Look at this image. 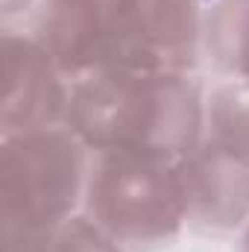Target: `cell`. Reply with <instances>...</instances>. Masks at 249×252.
I'll return each instance as SVG.
<instances>
[{
	"label": "cell",
	"mask_w": 249,
	"mask_h": 252,
	"mask_svg": "<svg viewBox=\"0 0 249 252\" xmlns=\"http://www.w3.org/2000/svg\"><path fill=\"white\" fill-rule=\"evenodd\" d=\"M205 91L196 73L103 67L73 79L64 126L91 153L182 158L202 138Z\"/></svg>",
	"instance_id": "6da1fadb"
},
{
	"label": "cell",
	"mask_w": 249,
	"mask_h": 252,
	"mask_svg": "<svg viewBox=\"0 0 249 252\" xmlns=\"http://www.w3.org/2000/svg\"><path fill=\"white\" fill-rule=\"evenodd\" d=\"M91 150L67 129L47 126L0 144V252L24 247L82 208Z\"/></svg>",
	"instance_id": "7a4b0ae2"
},
{
	"label": "cell",
	"mask_w": 249,
	"mask_h": 252,
	"mask_svg": "<svg viewBox=\"0 0 249 252\" xmlns=\"http://www.w3.org/2000/svg\"><path fill=\"white\" fill-rule=\"evenodd\" d=\"M179 158L91 153L82 214L124 252H158L185 229Z\"/></svg>",
	"instance_id": "3957f363"
},
{
	"label": "cell",
	"mask_w": 249,
	"mask_h": 252,
	"mask_svg": "<svg viewBox=\"0 0 249 252\" xmlns=\"http://www.w3.org/2000/svg\"><path fill=\"white\" fill-rule=\"evenodd\" d=\"M141 0H38L32 38L70 79L129 67Z\"/></svg>",
	"instance_id": "277c9868"
},
{
	"label": "cell",
	"mask_w": 249,
	"mask_h": 252,
	"mask_svg": "<svg viewBox=\"0 0 249 252\" xmlns=\"http://www.w3.org/2000/svg\"><path fill=\"white\" fill-rule=\"evenodd\" d=\"M70 85L73 79L30 32L6 30L0 135L9 138L47 126H62L67 118Z\"/></svg>",
	"instance_id": "5b68a950"
},
{
	"label": "cell",
	"mask_w": 249,
	"mask_h": 252,
	"mask_svg": "<svg viewBox=\"0 0 249 252\" xmlns=\"http://www.w3.org/2000/svg\"><path fill=\"white\" fill-rule=\"evenodd\" d=\"M185 196V223L211 238L244 232L249 223V164L238 156L199 144L176 161Z\"/></svg>",
	"instance_id": "8992f818"
},
{
	"label": "cell",
	"mask_w": 249,
	"mask_h": 252,
	"mask_svg": "<svg viewBox=\"0 0 249 252\" xmlns=\"http://www.w3.org/2000/svg\"><path fill=\"white\" fill-rule=\"evenodd\" d=\"M202 0H141L129 67L193 73L202 62Z\"/></svg>",
	"instance_id": "52a82bcc"
},
{
	"label": "cell",
	"mask_w": 249,
	"mask_h": 252,
	"mask_svg": "<svg viewBox=\"0 0 249 252\" xmlns=\"http://www.w3.org/2000/svg\"><path fill=\"white\" fill-rule=\"evenodd\" d=\"M202 59L217 79L249 82V0H214L205 9Z\"/></svg>",
	"instance_id": "ba28073f"
},
{
	"label": "cell",
	"mask_w": 249,
	"mask_h": 252,
	"mask_svg": "<svg viewBox=\"0 0 249 252\" xmlns=\"http://www.w3.org/2000/svg\"><path fill=\"white\" fill-rule=\"evenodd\" d=\"M202 141L249 164V82L217 79L205 91Z\"/></svg>",
	"instance_id": "9c48e42d"
},
{
	"label": "cell",
	"mask_w": 249,
	"mask_h": 252,
	"mask_svg": "<svg viewBox=\"0 0 249 252\" xmlns=\"http://www.w3.org/2000/svg\"><path fill=\"white\" fill-rule=\"evenodd\" d=\"M12 252H124L103 229H97L85 214H73L64 223L38 232L24 247Z\"/></svg>",
	"instance_id": "30bf717a"
},
{
	"label": "cell",
	"mask_w": 249,
	"mask_h": 252,
	"mask_svg": "<svg viewBox=\"0 0 249 252\" xmlns=\"http://www.w3.org/2000/svg\"><path fill=\"white\" fill-rule=\"evenodd\" d=\"M0 6H3V21H12V18L24 15L27 9H32L35 0H0Z\"/></svg>",
	"instance_id": "8fae6325"
},
{
	"label": "cell",
	"mask_w": 249,
	"mask_h": 252,
	"mask_svg": "<svg viewBox=\"0 0 249 252\" xmlns=\"http://www.w3.org/2000/svg\"><path fill=\"white\" fill-rule=\"evenodd\" d=\"M241 252H249V223L244 229V238H241Z\"/></svg>",
	"instance_id": "7c38bea8"
}]
</instances>
